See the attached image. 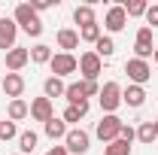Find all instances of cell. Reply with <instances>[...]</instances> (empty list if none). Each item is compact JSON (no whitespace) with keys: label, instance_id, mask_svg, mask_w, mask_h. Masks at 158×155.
I'll use <instances>...</instances> for the list:
<instances>
[{"label":"cell","instance_id":"obj_19","mask_svg":"<svg viewBox=\"0 0 158 155\" xmlns=\"http://www.w3.org/2000/svg\"><path fill=\"white\" fill-rule=\"evenodd\" d=\"M6 116H9V122H21V119L31 116V103L27 100H9V107H6Z\"/></svg>","mask_w":158,"mask_h":155},{"label":"cell","instance_id":"obj_28","mask_svg":"<svg viewBox=\"0 0 158 155\" xmlns=\"http://www.w3.org/2000/svg\"><path fill=\"white\" fill-rule=\"evenodd\" d=\"M103 155H131V143H125V140H113V143L103 146Z\"/></svg>","mask_w":158,"mask_h":155},{"label":"cell","instance_id":"obj_27","mask_svg":"<svg viewBox=\"0 0 158 155\" xmlns=\"http://www.w3.org/2000/svg\"><path fill=\"white\" fill-rule=\"evenodd\" d=\"M103 37V27L100 24H88V27H79V40L82 43H98Z\"/></svg>","mask_w":158,"mask_h":155},{"label":"cell","instance_id":"obj_10","mask_svg":"<svg viewBox=\"0 0 158 155\" xmlns=\"http://www.w3.org/2000/svg\"><path fill=\"white\" fill-rule=\"evenodd\" d=\"M52 116H55V107H52L49 97H34V100H31V119H34V122H43V125H46Z\"/></svg>","mask_w":158,"mask_h":155},{"label":"cell","instance_id":"obj_5","mask_svg":"<svg viewBox=\"0 0 158 155\" xmlns=\"http://www.w3.org/2000/svg\"><path fill=\"white\" fill-rule=\"evenodd\" d=\"M155 55V40H152V27H140L137 31V37H134V58L140 61H149Z\"/></svg>","mask_w":158,"mask_h":155},{"label":"cell","instance_id":"obj_21","mask_svg":"<svg viewBox=\"0 0 158 155\" xmlns=\"http://www.w3.org/2000/svg\"><path fill=\"white\" fill-rule=\"evenodd\" d=\"M94 55H98L100 61L113 58V55H116V43H113V37H100L98 43H94Z\"/></svg>","mask_w":158,"mask_h":155},{"label":"cell","instance_id":"obj_8","mask_svg":"<svg viewBox=\"0 0 158 155\" xmlns=\"http://www.w3.org/2000/svg\"><path fill=\"white\" fill-rule=\"evenodd\" d=\"M125 73L131 79V85H146L152 79V67H149V61L131 58V61H125Z\"/></svg>","mask_w":158,"mask_h":155},{"label":"cell","instance_id":"obj_29","mask_svg":"<svg viewBox=\"0 0 158 155\" xmlns=\"http://www.w3.org/2000/svg\"><path fill=\"white\" fill-rule=\"evenodd\" d=\"M21 131L15 128V122H0V140L6 143V140H15Z\"/></svg>","mask_w":158,"mask_h":155},{"label":"cell","instance_id":"obj_31","mask_svg":"<svg viewBox=\"0 0 158 155\" xmlns=\"http://www.w3.org/2000/svg\"><path fill=\"white\" fill-rule=\"evenodd\" d=\"M146 27H158V3L146 9Z\"/></svg>","mask_w":158,"mask_h":155},{"label":"cell","instance_id":"obj_12","mask_svg":"<svg viewBox=\"0 0 158 155\" xmlns=\"http://www.w3.org/2000/svg\"><path fill=\"white\" fill-rule=\"evenodd\" d=\"M15 37H19V24L12 19H0V49L3 52L15 49Z\"/></svg>","mask_w":158,"mask_h":155},{"label":"cell","instance_id":"obj_1","mask_svg":"<svg viewBox=\"0 0 158 155\" xmlns=\"http://www.w3.org/2000/svg\"><path fill=\"white\" fill-rule=\"evenodd\" d=\"M12 21L19 24L27 37H40V34H43V19L34 12V6H31V3H19V6H15V12H12Z\"/></svg>","mask_w":158,"mask_h":155},{"label":"cell","instance_id":"obj_18","mask_svg":"<svg viewBox=\"0 0 158 155\" xmlns=\"http://www.w3.org/2000/svg\"><path fill=\"white\" fill-rule=\"evenodd\" d=\"M73 21H76L79 27L98 24V19H94V6H91V3H82V6H76V9H73Z\"/></svg>","mask_w":158,"mask_h":155},{"label":"cell","instance_id":"obj_23","mask_svg":"<svg viewBox=\"0 0 158 155\" xmlns=\"http://www.w3.org/2000/svg\"><path fill=\"white\" fill-rule=\"evenodd\" d=\"M37 143H40L37 131H21V134H19V149H21V155H31L34 149H37Z\"/></svg>","mask_w":158,"mask_h":155},{"label":"cell","instance_id":"obj_11","mask_svg":"<svg viewBox=\"0 0 158 155\" xmlns=\"http://www.w3.org/2000/svg\"><path fill=\"white\" fill-rule=\"evenodd\" d=\"M27 61H31V49H21V46H15V49H9V52H6L3 64H6V70H9V73H19Z\"/></svg>","mask_w":158,"mask_h":155},{"label":"cell","instance_id":"obj_25","mask_svg":"<svg viewBox=\"0 0 158 155\" xmlns=\"http://www.w3.org/2000/svg\"><path fill=\"white\" fill-rule=\"evenodd\" d=\"M31 61H34V64H49V61H52V46L37 43V46L31 49Z\"/></svg>","mask_w":158,"mask_h":155},{"label":"cell","instance_id":"obj_7","mask_svg":"<svg viewBox=\"0 0 158 155\" xmlns=\"http://www.w3.org/2000/svg\"><path fill=\"white\" fill-rule=\"evenodd\" d=\"M79 73H82L85 82H98V76L103 73V61L94 52H82L79 55Z\"/></svg>","mask_w":158,"mask_h":155},{"label":"cell","instance_id":"obj_26","mask_svg":"<svg viewBox=\"0 0 158 155\" xmlns=\"http://www.w3.org/2000/svg\"><path fill=\"white\" fill-rule=\"evenodd\" d=\"M137 140L143 143V146H152V140H158V137H155V125H152V122H140Z\"/></svg>","mask_w":158,"mask_h":155},{"label":"cell","instance_id":"obj_17","mask_svg":"<svg viewBox=\"0 0 158 155\" xmlns=\"http://www.w3.org/2000/svg\"><path fill=\"white\" fill-rule=\"evenodd\" d=\"M43 131H46V137H49V140L55 143V140H64V137H67L70 125H67L64 119H55V116H52L49 122H46V125H43Z\"/></svg>","mask_w":158,"mask_h":155},{"label":"cell","instance_id":"obj_2","mask_svg":"<svg viewBox=\"0 0 158 155\" xmlns=\"http://www.w3.org/2000/svg\"><path fill=\"white\" fill-rule=\"evenodd\" d=\"M98 100H100L103 116H116V110L122 107V85H118V82H103Z\"/></svg>","mask_w":158,"mask_h":155},{"label":"cell","instance_id":"obj_35","mask_svg":"<svg viewBox=\"0 0 158 155\" xmlns=\"http://www.w3.org/2000/svg\"><path fill=\"white\" fill-rule=\"evenodd\" d=\"M152 61H155V64H158V46H155V55H152Z\"/></svg>","mask_w":158,"mask_h":155},{"label":"cell","instance_id":"obj_37","mask_svg":"<svg viewBox=\"0 0 158 155\" xmlns=\"http://www.w3.org/2000/svg\"><path fill=\"white\" fill-rule=\"evenodd\" d=\"M15 155H21V152H15Z\"/></svg>","mask_w":158,"mask_h":155},{"label":"cell","instance_id":"obj_4","mask_svg":"<svg viewBox=\"0 0 158 155\" xmlns=\"http://www.w3.org/2000/svg\"><path fill=\"white\" fill-rule=\"evenodd\" d=\"M122 125H125V122L118 116H103L98 125H94V134H98L100 143H113V140H118V134H122Z\"/></svg>","mask_w":158,"mask_h":155},{"label":"cell","instance_id":"obj_6","mask_svg":"<svg viewBox=\"0 0 158 155\" xmlns=\"http://www.w3.org/2000/svg\"><path fill=\"white\" fill-rule=\"evenodd\" d=\"M49 70H52V76H70V73H76L79 70V58H73V55H67V52H58V55H52V61H49Z\"/></svg>","mask_w":158,"mask_h":155},{"label":"cell","instance_id":"obj_24","mask_svg":"<svg viewBox=\"0 0 158 155\" xmlns=\"http://www.w3.org/2000/svg\"><path fill=\"white\" fill-rule=\"evenodd\" d=\"M122 6H125V15H128V19H140V15H146V9H149L146 0H125Z\"/></svg>","mask_w":158,"mask_h":155},{"label":"cell","instance_id":"obj_14","mask_svg":"<svg viewBox=\"0 0 158 155\" xmlns=\"http://www.w3.org/2000/svg\"><path fill=\"white\" fill-rule=\"evenodd\" d=\"M122 103H128L131 110H140V107L146 103V88H143V85H128V88H122Z\"/></svg>","mask_w":158,"mask_h":155},{"label":"cell","instance_id":"obj_20","mask_svg":"<svg viewBox=\"0 0 158 155\" xmlns=\"http://www.w3.org/2000/svg\"><path fill=\"white\" fill-rule=\"evenodd\" d=\"M64 91H67V85H64V79L58 76H46V82H43V97H64Z\"/></svg>","mask_w":158,"mask_h":155},{"label":"cell","instance_id":"obj_9","mask_svg":"<svg viewBox=\"0 0 158 155\" xmlns=\"http://www.w3.org/2000/svg\"><path fill=\"white\" fill-rule=\"evenodd\" d=\"M125 24H128L125 6H122V3L110 6V9H106V15H103V27H106L110 34H118V31H125Z\"/></svg>","mask_w":158,"mask_h":155},{"label":"cell","instance_id":"obj_30","mask_svg":"<svg viewBox=\"0 0 158 155\" xmlns=\"http://www.w3.org/2000/svg\"><path fill=\"white\" fill-rule=\"evenodd\" d=\"M31 6H34V12H43V9H55L58 6V0H31Z\"/></svg>","mask_w":158,"mask_h":155},{"label":"cell","instance_id":"obj_32","mask_svg":"<svg viewBox=\"0 0 158 155\" xmlns=\"http://www.w3.org/2000/svg\"><path fill=\"white\" fill-rule=\"evenodd\" d=\"M118 140H125V143H134V140H137V128H131V125H122V134H118Z\"/></svg>","mask_w":158,"mask_h":155},{"label":"cell","instance_id":"obj_13","mask_svg":"<svg viewBox=\"0 0 158 155\" xmlns=\"http://www.w3.org/2000/svg\"><path fill=\"white\" fill-rule=\"evenodd\" d=\"M0 88L6 91V97H12V100H19L24 94V76L21 73H6L3 82H0Z\"/></svg>","mask_w":158,"mask_h":155},{"label":"cell","instance_id":"obj_3","mask_svg":"<svg viewBox=\"0 0 158 155\" xmlns=\"http://www.w3.org/2000/svg\"><path fill=\"white\" fill-rule=\"evenodd\" d=\"M64 149H67L70 155H85L88 149H91V137H88V131H82V128H70L67 137H64Z\"/></svg>","mask_w":158,"mask_h":155},{"label":"cell","instance_id":"obj_36","mask_svg":"<svg viewBox=\"0 0 158 155\" xmlns=\"http://www.w3.org/2000/svg\"><path fill=\"white\" fill-rule=\"evenodd\" d=\"M152 125H155V137H158V119H155V122H152Z\"/></svg>","mask_w":158,"mask_h":155},{"label":"cell","instance_id":"obj_15","mask_svg":"<svg viewBox=\"0 0 158 155\" xmlns=\"http://www.w3.org/2000/svg\"><path fill=\"white\" fill-rule=\"evenodd\" d=\"M55 40H58V49L67 55H73V49H79V31H73V27H61Z\"/></svg>","mask_w":158,"mask_h":155},{"label":"cell","instance_id":"obj_34","mask_svg":"<svg viewBox=\"0 0 158 155\" xmlns=\"http://www.w3.org/2000/svg\"><path fill=\"white\" fill-rule=\"evenodd\" d=\"M46 155H70V152H67L64 146H52V149H49V152H46Z\"/></svg>","mask_w":158,"mask_h":155},{"label":"cell","instance_id":"obj_22","mask_svg":"<svg viewBox=\"0 0 158 155\" xmlns=\"http://www.w3.org/2000/svg\"><path fill=\"white\" fill-rule=\"evenodd\" d=\"M64 97H67V103H82V100H88V97H85V82H82V79H79V82H70L67 91H64Z\"/></svg>","mask_w":158,"mask_h":155},{"label":"cell","instance_id":"obj_16","mask_svg":"<svg viewBox=\"0 0 158 155\" xmlns=\"http://www.w3.org/2000/svg\"><path fill=\"white\" fill-rule=\"evenodd\" d=\"M88 110H91V103L88 100H82V103H67V110H64V122L67 125H79V119H85L88 116Z\"/></svg>","mask_w":158,"mask_h":155},{"label":"cell","instance_id":"obj_33","mask_svg":"<svg viewBox=\"0 0 158 155\" xmlns=\"http://www.w3.org/2000/svg\"><path fill=\"white\" fill-rule=\"evenodd\" d=\"M82 82H85V79H82ZM98 94H100L98 82H85V97H98Z\"/></svg>","mask_w":158,"mask_h":155}]
</instances>
